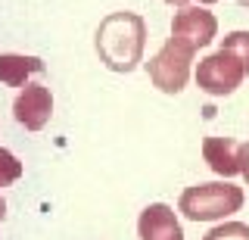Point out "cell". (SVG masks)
I'll return each instance as SVG.
<instances>
[{
  "label": "cell",
  "mask_w": 249,
  "mask_h": 240,
  "mask_svg": "<svg viewBox=\"0 0 249 240\" xmlns=\"http://www.w3.org/2000/svg\"><path fill=\"white\" fill-rule=\"evenodd\" d=\"M240 175H243L246 184H249V141L240 144Z\"/></svg>",
  "instance_id": "4fadbf2b"
},
{
  "label": "cell",
  "mask_w": 249,
  "mask_h": 240,
  "mask_svg": "<svg viewBox=\"0 0 249 240\" xmlns=\"http://www.w3.org/2000/svg\"><path fill=\"white\" fill-rule=\"evenodd\" d=\"M13 115H16V122H19L22 128L41 131L47 122H50V115H53L50 88H44V84H25L22 94L16 97V103H13Z\"/></svg>",
  "instance_id": "8992f818"
},
{
  "label": "cell",
  "mask_w": 249,
  "mask_h": 240,
  "mask_svg": "<svg viewBox=\"0 0 249 240\" xmlns=\"http://www.w3.org/2000/svg\"><path fill=\"white\" fill-rule=\"evenodd\" d=\"M146 22L137 13H109L97 28V53L112 72H134L143 63Z\"/></svg>",
  "instance_id": "6da1fadb"
},
{
  "label": "cell",
  "mask_w": 249,
  "mask_h": 240,
  "mask_svg": "<svg viewBox=\"0 0 249 240\" xmlns=\"http://www.w3.org/2000/svg\"><path fill=\"white\" fill-rule=\"evenodd\" d=\"M19 178H22V162L16 159L6 147H0V187H10Z\"/></svg>",
  "instance_id": "7c38bea8"
},
{
  "label": "cell",
  "mask_w": 249,
  "mask_h": 240,
  "mask_svg": "<svg viewBox=\"0 0 249 240\" xmlns=\"http://www.w3.org/2000/svg\"><path fill=\"white\" fill-rule=\"evenodd\" d=\"M218 35V19L202 6H181L171 19V37L190 44L193 50L209 47Z\"/></svg>",
  "instance_id": "5b68a950"
},
{
  "label": "cell",
  "mask_w": 249,
  "mask_h": 240,
  "mask_svg": "<svg viewBox=\"0 0 249 240\" xmlns=\"http://www.w3.org/2000/svg\"><path fill=\"white\" fill-rule=\"evenodd\" d=\"M178 209L190 222H218L243 209V187L228 181H209V184H193L181 193Z\"/></svg>",
  "instance_id": "7a4b0ae2"
},
{
  "label": "cell",
  "mask_w": 249,
  "mask_h": 240,
  "mask_svg": "<svg viewBox=\"0 0 249 240\" xmlns=\"http://www.w3.org/2000/svg\"><path fill=\"white\" fill-rule=\"evenodd\" d=\"M196 56V50L190 44L178 41V37H168L159 47V53L146 63V75L162 94H181L187 78H190V63Z\"/></svg>",
  "instance_id": "3957f363"
},
{
  "label": "cell",
  "mask_w": 249,
  "mask_h": 240,
  "mask_svg": "<svg viewBox=\"0 0 249 240\" xmlns=\"http://www.w3.org/2000/svg\"><path fill=\"white\" fill-rule=\"evenodd\" d=\"M3 209H6V206H3V200H0V219H3Z\"/></svg>",
  "instance_id": "9a60e30c"
},
{
  "label": "cell",
  "mask_w": 249,
  "mask_h": 240,
  "mask_svg": "<svg viewBox=\"0 0 249 240\" xmlns=\"http://www.w3.org/2000/svg\"><path fill=\"white\" fill-rule=\"evenodd\" d=\"M202 240H249V224L224 222V224H218V228H212Z\"/></svg>",
  "instance_id": "8fae6325"
},
{
  "label": "cell",
  "mask_w": 249,
  "mask_h": 240,
  "mask_svg": "<svg viewBox=\"0 0 249 240\" xmlns=\"http://www.w3.org/2000/svg\"><path fill=\"white\" fill-rule=\"evenodd\" d=\"M199 3H215V0H199Z\"/></svg>",
  "instance_id": "e0dca14e"
},
{
  "label": "cell",
  "mask_w": 249,
  "mask_h": 240,
  "mask_svg": "<svg viewBox=\"0 0 249 240\" xmlns=\"http://www.w3.org/2000/svg\"><path fill=\"white\" fill-rule=\"evenodd\" d=\"M165 3H175V6H184L187 0H165Z\"/></svg>",
  "instance_id": "5bb4252c"
},
{
  "label": "cell",
  "mask_w": 249,
  "mask_h": 240,
  "mask_svg": "<svg viewBox=\"0 0 249 240\" xmlns=\"http://www.w3.org/2000/svg\"><path fill=\"white\" fill-rule=\"evenodd\" d=\"M246 78V69L233 53L228 50H218L212 56L199 59V69H196V84L199 91H206L209 97H228L243 84Z\"/></svg>",
  "instance_id": "277c9868"
},
{
  "label": "cell",
  "mask_w": 249,
  "mask_h": 240,
  "mask_svg": "<svg viewBox=\"0 0 249 240\" xmlns=\"http://www.w3.org/2000/svg\"><path fill=\"white\" fill-rule=\"evenodd\" d=\"M221 50L233 53V56H237L240 63H243L246 75H249V32H231V35H224Z\"/></svg>",
  "instance_id": "30bf717a"
},
{
  "label": "cell",
  "mask_w": 249,
  "mask_h": 240,
  "mask_svg": "<svg viewBox=\"0 0 249 240\" xmlns=\"http://www.w3.org/2000/svg\"><path fill=\"white\" fill-rule=\"evenodd\" d=\"M237 3H240V6H249V0H237Z\"/></svg>",
  "instance_id": "2e32d148"
},
{
  "label": "cell",
  "mask_w": 249,
  "mask_h": 240,
  "mask_svg": "<svg viewBox=\"0 0 249 240\" xmlns=\"http://www.w3.org/2000/svg\"><path fill=\"white\" fill-rule=\"evenodd\" d=\"M137 234L140 240H184L181 222L175 209L165 203H150L137 219Z\"/></svg>",
  "instance_id": "52a82bcc"
},
{
  "label": "cell",
  "mask_w": 249,
  "mask_h": 240,
  "mask_svg": "<svg viewBox=\"0 0 249 240\" xmlns=\"http://www.w3.org/2000/svg\"><path fill=\"white\" fill-rule=\"evenodd\" d=\"M202 156L209 168L221 178L240 175V144L233 137H206L202 141Z\"/></svg>",
  "instance_id": "ba28073f"
},
{
  "label": "cell",
  "mask_w": 249,
  "mask_h": 240,
  "mask_svg": "<svg viewBox=\"0 0 249 240\" xmlns=\"http://www.w3.org/2000/svg\"><path fill=\"white\" fill-rule=\"evenodd\" d=\"M44 72V63L37 56H22V53H0V81L10 88H25L28 75Z\"/></svg>",
  "instance_id": "9c48e42d"
}]
</instances>
